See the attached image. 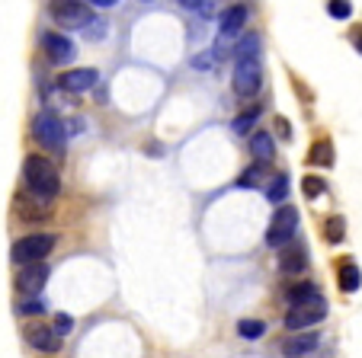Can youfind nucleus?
Instances as JSON below:
<instances>
[{"mask_svg":"<svg viewBox=\"0 0 362 358\" xmlns=\"http://www.w3.org/2000/svg\"><path fill=\"white\" fill-rule=\"evenodd\" d=\"M257 115H260V109H250V112H244V115H238L231 122V129L238 131V135H247V131L253 129V122H257Z\"/></svg>","mask_w":362,"mask_h":358,"instance_id":"obj_23","label":"nucleus"},{"mask_svg":"<svg viewBox=\"0 0 362 358\" xmlns=\"http://www.w3.org/2000/svg\"><path fill=\"white\" fill-rule=\"evenodd\" d=\"M247 23V7L244 4H234V7L225 10V16H221V39H231V35H238L240 29H244Z\"/></svg>","mask_w":362,"mask_h":358,"instance_id":"obj_14","label":"nucleus"},{"mask_svg":"<svg viewBox=\"0 0 362 358\" xmlns=\"http://www.w3.org/2000/svg\"><path fill=\"white\" fill-rule=\"evenodd\" d=\"M317 342H321L317 333H295V336H288L286 342H282V355L286 358H301V355H308L311 349H317Z\"/></svg>","mask_w":362,"mask_h":358,"instance_id":"obj_12","label":"nucleus"},{"mask_svg":"<svg viewBox=\"0 0 362 358\" xmlns=\"http://www.w3.org/2000/svg\"><path fill=\"white\" fill-rule=\"evenodd\" d=\"M20 215L26 217V221H42V217L48 215V205L45 198H26V202H20Z\"/></svg>","mask_w":362,"mask_h":358,"instance_id":"obj_19","label":"nucleus"},{"mask_svg":"<svg viewBox=\"0 0 362 358\" xmlns=\"http://www.w3.org/2000/svg\"><path fill=\"white\" fill-rule=\"evenodd\" d=\"M23 179H26V189L29 196L35 198H55L58 189H62V176H58V169L48 163V157L42 154H29L26 163H23Z\"/></svg>","mask_w":362,"mask_h":358,"instance_id":"obj_1","label":"nucleus"},{"mask_svg":"<svg viewBox=\"0 0 362 358\" xmlns=\"http://www.w3.org/2000/svg\"><path fill=\"white\" fill-rule=\"evenodd\" d=\"M327 13L334 16V20H349L353 7H349V0H327Z\"/></svg>","mask_w":362,"mask_h":358,"instance_id":"obj_26","label":"nucleus"},{"mask_svg":"<svg viewBox=\"0 0 362 358\" xmlns=\"http://www.w3.org/2000/svg\"><path fill=\"white\" fill-rule=\"evenodd\" d=\"M308 160L315 167H334V144L330 141H315L311 150H308Z\"/></svg>","mask_w":362,"mask_h":358,"instance_id":"obj_16","label":"nucleus"},{"mask_svg":"<svg viewBox=\"0 0 362 358\" xmlns=\"http://www.w3.org/2000/svg\"><path fill=\"white\" fill-rule=\"evenodd\" d=\"M52 250H55V234H29L23 240H16L10 256H13L16 265H23V263H39Z\"/></svg>","mask_w":362,"mask_h":358,"instance_id":"obj_3","label":"nucleus"},{"mask_svg":"<svg viewBox=\"0 0 362 358\" xmlns=\"http://www.w3.org/2000/svg\"><path fill=\"white\" fill-rule=\"evenodd\" d=\"M292 311L286 314V326L288 330H308V326L321 323L327 317V304L324 297H315V301H301V304H288Z\"/></svg>","mask_w":362,"mask_h":358,"instance_id":"obj_6","label":"nucleus"},{"mask_svg":"<svg viewBox=\"0 0 362 358\" xmlns=\"http://www.w3.org/2000/svg\"><path fill=\"white\" fill-rule=\"evenodd\" d=\"M16 311H20V314H26V317H33V314H42V311H45V304H42V301H35V297H33V301H23V304L16 307Z\"/></svg>","mask_w":362,"mask_h":358,"instance_id":"obj_29","label":"nucleus"},{"mask_svg":"<svg viewBox=\"0 0 362 358\" xmlns=\"http://www.w3.org/2000/svg\"><path fill=\"white\" fill-rule=\"evenodd\" d=\"M359 285H362L359 265H356V263H343L340 265V288L349 294V291H359Z\"/></svg>","mask_w":362,"mask_h":358,"instance_id":"obj_18","label":"nucleus"},{"mask_svg":"<svg viewBox=\"0 0 362 358\" xmlns=\"http://www.w3.org/2000/svg\"><path fill=\"white\" fill-rule=\"evenodd\" d=\"M186 10H209V0H180Z\"/></svg>","mask_w":362,"mask_h":358,"instance_id":"obj_30","label":"nucleus"},{"mask_svg":"<svg viewBox=\"0 0 362 358\" xmlns=\"http://www.w3.org/2000/svg\"><path fill=\"white\" fill-rule=\"evenodd\" d=\"M315 297H321V291H317L311 282H298L295 288H286V301H288V304H301V301H315Z\"/></svg>","mask_w":362,"mask_h":358,"instance_id":"obj_17","label":"nucleus"},{"mask_svg":"<svg viewBox=\"0 0 362 358\" xmlns=\"http://www.w3.org/2000/svg\"><path fill=\"white\" fill-rule=\"evenodd\" d=\"M295 230H298V211H295L292 205H279V211H276L273 221H269L267 244L269 246H286L295 237Z\"/></svg>","mask_w":362,"mask_h":358,"instance_id":"obj_5","label":"nucleus"},{"mask_svg":"<svg viewBox=\"0 0 362 358\" xmlns=\"http://www.w3.org/2000/svg\"><path fill=\"white\" fill-rule=\"evenodd\" d=\"M42 48L48 52V58L55 64H68L74 58V42L64 39L62 32H45L42 35Z\"/></svg>","mask_w":362,"mask_h":358,"instance_id":"obj_9","label":"nucleus"},{"mask_svg":"<svg viewBox=\"0 0 362 358\" xmlns=\"http://www.w3.org/2000/svg\"><path fill=\"white\" fill-rule=\"evenodd\" d=\"M286 196H288V176H276L273 186H269V202L279 205L286 202Z\"/></svg>","mask_w":362,"mask_h":358,"instance_id":"obj_22","label":"nucleus"},{"mask_svg":"<svg viewBox=\"0 0 362 358\" xmlns=\"http://www.w3.org/2000/svg\"><path fill=\"white\" fill-rule=\"evenodd\" d=\"M288 244H292V240H288ZM305 265H308L305 244H292L279 253V269L286 272V275H298V272H305Z\"/></svg>","mask_w":362,"mask_h":358,"instance_id":"obj_11","label":"nucleus"},{"mask_svg":"<svg viewBox=\"0 0 362 358\" xmlns=\"http://www.w3.org/2000/svg\"><path fill=\"white\" fill-rule=\"evenodd\" d=\"M263 83V68L257 58H240L234 68V93L238 96H253Z\"/></svg>","mask_w":362,"mask_h":358,"instance_id":"obj_7","label":"nucleus"},{"mask_svg":"<svg viewBox=\"0 0 362 358\" xmlns=\"http://www.w3.org/2000/svg\"><path fill=\"white\" fill-rule=\"evenodd\" d=\"M257 48H260V39H257V35H247L244 42H240L238 45V52H234V58H257Z\"/></svg>","mask_w":362,"mask_h":358,"instance_id":"obj_24","label":"nucleus"},{"mask_svg":"<svg viewBox=\"0 0 362 358\" xmlns=\"http://www.w3.org/2000/svg\"><path fill=\"white\" fill-rule=\"evenodd\" d=\"M349 39H353L356 52H362V26H356V29H353V35H349Z\"/></svg>","mask_w":362,"mask_h":358,"instance_id":"obj_31","label":"nucleus"},{"mask_svg":"<svg viewBox=\"0 0 362 358\" xmlns=\"http://www.w3.org/2000/svg\"><path fill=\"white\" fill-rule=\"evenodd\" d=\"M52 330H55L58 336H68V333L74 330V320H71L68 314H58V317H55V326H52Z\"/></svg>","mask_w":362,"mask_h":358,"instance_id":"obj_28","label":"nucleus"},{"mask_svg":"<svg viewBox=\"0 0 362 358\" xmlns=\"http://www.w3.org/2000/svg\"><path fill=\"white\" fill-rule=\"evenodd\" d=\"M238 333L244 339H260L263 333H267V323H263V320H240L238 323Z\"/></svg>","mask_w":362,"mask_h":358,"instance_id":"obj_21","label":"nucleus"},{"mask_svg":"<svg viewBox=\"0 0 362 358\" xmlns=\"http://www.w3.org/2000/svg\"><path fill=\"white\" fill-rule=\"evenodd\" d=\"M276 129L282 131V138H292V131H288V122H286V119H276Z\"/></svg>","mask_w":362,"mask_h":358,"instance_id":"obj_32","label":"nucleus"},{"mask_svg":"<svg viewBox=\"0 0 362 358\" xmlns=\"http://www.w3.org/2000/svg\"><path fill=\"white\" fill-rule=\"evenodd\" d=\"M250 150H253V157L260 163H269L276 157V144H273V138L267 135V131H257V135L250 138Z\"/></svg>","mask_w":362,"mask_h":358,"instance_id":"obj_15","label":"nucleus"},{"mask_svg":"<svg viewBox=\"0 0 362 358\" xmlns=\"http://www.w3.org/2000/svg\"><path fill=\"white\" fill-rule=\"evenodd\" d=\"M96 80H100V74H96L93 68H74V71L58 77L62 90H68V93H83V90H90Z\"/></svg>","mask_w":362,"mask_h":358,"instance_id":"obj_10","label":"nucleus"},{"mask_svg":"<svg viewBox=\"0 0 362 358\" xmlns=\"http://www.w3.org/2000/svg\"><path fill=\"white\" fill-rule=\"evenodd\" d=\"M90 4H93V7H116L119 0H90Z\"/></svg>","mask_w":362,"mask_h":358,"instance_id":"obj_33","label":"nucleus"},{"mask_svg":"<svg viewBox=\"0 0 362 358\" xmlns=\"http://www.w3.org/2000/svg\"><path fill=\"white\" fill-rule=\"evenodd\" d=\"M33 138L42 144L45 150L62 157L64 154V125L58 122V115L52 112H39L33 119Z\"/></svg>","mask_w":362,"mask_h":358,"instance_id":"obj_2","label":"nucleus"},{"mask_svg":"<svg viewBox=\"0 0 362 358\" xmlns=\"http://www.w3.org/2000/svg\"><path fill=\"white\" fill-rule=\"evenodd\" d=\"M26 342L39 352H58L62 345V336L55 330H48V326H29L26 330Z\"/></svg>","mask_w":362,"mask_h":358,"instance_id":"obj_13","label":"nucleus"},{"mask_svg":"<svg viewBox=\"0 0 362 358\" xmlns=\"http://www.w3.org/2000/svg\"><path fill=\"white\" fill-rule=\"evenodd\" d=\"M301 189H305V196H308V198H317V196L324 192V179H321V176H305Z\"/></svg>","mask_w":362,"mask_h":358,"instance_id":"obj_27","label":"nucleus"},{"mask_svg":"<svg viewBox=\"0 0 362 358\" xmlns=\"http://www.w3.org/2000/svg\"><path fill=\"white\" fill-rule=\"evenodd\" d=\"M48 13H52V20L64 29H83L90 20H93L90 7H83L81 0H52V4H48Z\"/></svg>","mask_w":362,"mask_h":358,"instance_id":"obj_4","label":"nucleus"},{"mask_svg":"<svg viewBox=\"0 0 362 358\" xmlns=\"http://www.w3.org/2000/svg\"><path fill=\"white\" fill-rule=\"evenodd\" d=\"M324 237H327V244H340L343 237H346V221H343L340 215L330 217V221L324 224Z\"/></svg>","mask_w":362,"mask_h":358,"instance_id":"obj_20","label":"nucleus"},{"mask_svg":"<svg viewBox=\"0 0 362 358\" xmlns=\"http://www.w3.org/2000/svg\"><path fill=\"white\" fill-rule=\"evenodd\" d=\"M260 183H263V163H260V167H250V169H247V173L238 179L240 189H253V186H260Z\"/></svg>","mask_w":362,"mask_h":358,"instance_id":"obj_25","label":"nucleus"},{"mask_svg":"<svg viewBox=\"0 0 362 358\" xmlns=\"http://www.w3.org/2000/svg\"><path fill=\"white\" fill-rule=\"evenodd\" d=\"M48 275H52V269H48L45 263H23L20 275H16V288L23 291V294H39L42 288H45Z\"/></svg>","mask_w":362,"mask_h":358,"instance_id":"obj_8","label":"nucleus"}]
</instances>
